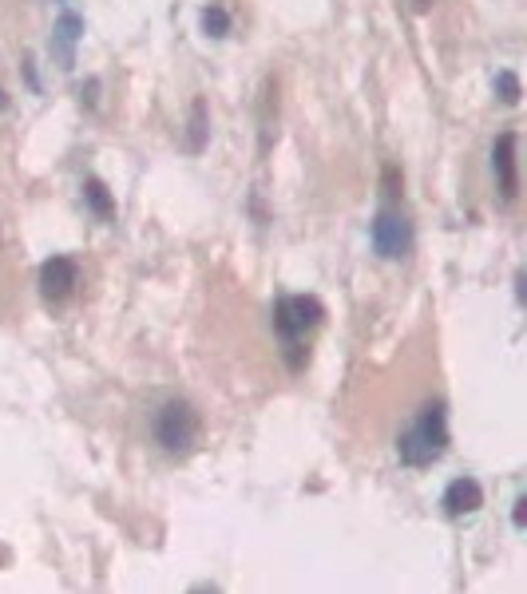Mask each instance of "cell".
I'll use <instances>...</instances> for the list:
<instances>
[{"mask_svg": "<svg viewBox=\"0 0 527 594\" xmlns=\"http://www.w3.org/2000/svg\"><path fill=\"white\" fill-rule=\"evenodd\" d=\"M270 321H274V333H278V341L286 349L290 369H302L306 365V341L314 337V329L325 321V305L310 294H286L274 301Z\"/></svg>", "mask_w": 527, "mask_h": 594, "instance_id": "obj_1", "label": "cell"}, {"mask_svg": "<svg viewBox=\"0 0 527 594\" xmlns=\"http://www.w3.org/2000/svg\"><path fill=\"white\" fill-rule=\"evenodd\" d=\"M516 147H520V135H516V131H504V135H496V143H492V175H496V187H500V198H504V202H516V195H520Z\"/></svg>", "mask_w": 527, "mask_h": 594, "instance_id": "obj_5", "label": "cell"}, {"mask_svg": "<svg viewBox=\"0 0 527 594\" xmlns=\"http://www.w3.org/2000/svg\"><path fill=\"white\" fill-rule=\"evenodd\" d=\"M448 452V412L444 400H428L417 420L397 436V456L405 468H432Z\"/></svg>", "mask_w": 527, "mask_h": 594, "instance_id": "obj_2", "label": "cell"}, {"mask_svg": "<svg viewBox=\"0 0 527 594\" xmlns=\"http://www.w3.org/2000/svg\"><path fill=\"white\" fill-rule=\"evenodd\" d=\"M496 96H500V103L516 107V103H520V76H516V72H500V76H496Z\"/></svg>", "mask_w": 527, "mask_h": 594, "instance_id": "obj_12", "label": "cell"}, {"mask_svg": "<svg viewBox=\"0 0 527 594\" xmlns=\"http://www.w3.org/2000/svg\"><path fill=\"white\" fill-rule=\"evenodd\" d=\"M480 507H484V488H480L472 476H460V480H452V484L444 488V511H448L452 519L472 515V511H480Z\"/></svg>", "mask_w": 527, "mask_h": 594, "instance_id": "obj_7", "label": "cell"}, {"mask_svg": "<svg viewBox=\"0 0 527 594\" xmlns=\"http://www.w3.org/2000/svg\"><path fill=\"white\" fill-rule=\"evenodd\" d=\"M512 523H516V527L524 531V523H527V499H524V495L516 499V511H512Z\"/></svg>", "mask_w": 527, "mask_h": 594, "instance_id": "obj_14", "label": "cell"}, {"mask_svg": "<svg viewBox=\"0 0 527 594\" xmlns=\"http://www.w3.org/2000/svg\"><path fill=\"white\" fill-rule=\"evenodd\" d=\"M84 202H88V210L100 218V222H111L115 218V198H111V191H107L100 179H84Z\"/></svg>", "mask_w": 527, "mask_h": 594, "instance_id": "obj_9", "label": "cell"}, {"mask_svg": "<svg viewBox=\"0 0 527 594\" xmlns=\"http://www.w3.org/2000/svg\"><path fill=\"white\" fill-rule=\"evenodd\" d=\"M428 4H432V0H417V8H428Z\"/></svg>", "mask_w": 527, "mask_h": 594, "instance_id": "obj_16", "label": "cell"}, {"mask_svg": "<svg viewBox=\"0 0 527 594\" xmlns=\"http://www.w3.org/2000/svg\"><path fill=\"white\" fill-rule=\"evenodd\" d=\"M4 107H8V96H4V88H0V111H4Z\"/></svg>", "mask_w": 527, "mask_h": 594, "instance_id": "obj_15", "label": "cell"}, {"mask_svg": "<svg viewBox=\"0 0 527 594\" xmlns=\"http://www.w3.org/2000/svg\"><path fill=\"white\" fill-rule=\"evenodd\" d=\"M397 195H401V171H397V167H389V171H385V198L393 202Z\"/></svg>", "mask_w": 527, "mask_h": 594, "instance_id": "obj_13", "label": "cell"}, {"mask_svg": "<svg viewBox=\"0 0 527 594\" xmlns=\"http://www.w3.org/2000/svg\"><path fill=\"white\" fill-rule=\"evenodd\" d=\"M199 432H203V420H199L195 404L183 400V396L163 400V404L155 408V416H151V436H155V444H159L167 456H175V460H183V456L195 452Z\"/></svg>", "mask_w": 527, "mask_h": 594, "instance_id": "obj_3", "label": "cell"}, {"mask_svg": "<svg viewBox=\"0 0 527 594\" xmlns=\"http://www.w3.org/2000/svg\"><path fill=\"white\" fill-rule=\"evenodd\" d=\"M76 286H80V266L72 258L56 254V258H48L40 266V297L44 301L60 305V301H68V297L76 294Z\"/></svg>", "mask_w": 527, "mask_h": 594, "instance_id": "obj_6", "label": "cell"}, {"mask_svg": "<svg viewBox=\"0 0 527 594\" xmlns=\"http://www.w3.org/2000/svg\"><path fill=\"white\" fill-rule=\"evenodd\" d=\"M203 32L214 36V40H222V36L230 32V16H226V8H218V4H207V8H203Z\"/></svg>", "mask_w": 527, "mask_h": 594, "instance_id": "obj_11", "label": "cell"}, {"mask_svg": "<svg viewBox=\"0 0 527 594\" xmlns=\"http://www.w3.org/2000/svg\"><path fill=\"white\" fill-rule=\"evenodd\" d=\"M84 36V16L76 12H64L56 32H52V56L60 60V68H72L76 64V40Z\"/></svg>", "mask_w": 527, "mask_h": 594, "instance_id": "obj_8", "label": "cell"}, {"mask_svg": "<svg viewBox=\"0 0 527 594\" xmlns=\"http://www.w3.org/2000/svg\"><path fill=\"white\" fill-rule=\"evenodd\" d=\"M369 238H373V250H377L385 262H401V258H409V254H413V242H417L409 214H401L397 206L377 210Z\"/></svg>", "mask_w": 527, "mask_h": 594, "instance_id": "obj_4", "label": "cell"}, {"mask_svg": "<svg viewBox=\"0 0 527 594\" xmlns=\"http://www.w3.org/2000/svg\"><path fill=\"white\" fill-rule=\"evenodd\" d=\"M207 147V99H195L191 107V139H187V151H203Z\"/></svg>", "mask_w": 527, "mask_h": 594, "instance_id": "obj_10", "label": "cell"}]
</instances>
